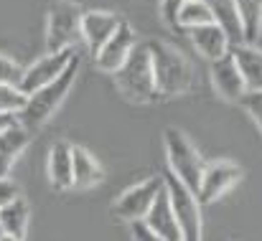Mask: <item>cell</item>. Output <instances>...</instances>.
Returning <instances> with one entry per match:
<instances>
[{
    "label": "cell",
    "mask_w": 262,
    "mask_h": 241,
    "mask_svg": "<svg viewBox=\"0 0 262 241\" xmlns=\"http://www.w3.org/2000/svg\"><path fill=\"white\" fill-rule=\"evenodd\" d=\"M145 43H148V51L153 59L158 99H176V97L191 94L196 89V71H193L191 59L171 41L150 38Z\"/></svg>",
    "instance_id": "cell-1"
},
{
    "label": "cell",
    "mask_w": 262,
    "mask_h": 241,
    "mask_svg": "<svg viewBox=\"0 0 262 241\" xmlns=\"http://www.w3.org/2000/svg\"><path fill=\"white\" fill-rule=\"evenodd\" d=\"M79 69H82V59H79V51L72 56L69 66L56 77L54 81H49L46 86H41L38 91L28 94L26 97V107L20 109V125L31 132V130H38L43 127L56 112L59 107L64 104V99L69 97V91L74 89V81L79 77Z\"/></svg>",
    "instance_id": "cell-2"
},
{
    "label": "cell",
    "mask_w": 262,
    "mask_h": 241,
    "mask_svg": "<svg viewBox=\"0 0 262 241\" xmlns=\"http://www.w3.org/2000/svg\"><path fill=\"white\" fill-rule=\"evenodd\" d=\"M117 91L133 102V104H150L158 99L156 91V74H153V59L148 51L145 41H138L135 49L130 51V56L125 59V64L112 74Z\"/></svg>",
    "instance_id": "cell-3"
},
{
    "label": "cell",
    "mask_w": 262,
    "mask_h": 241,
    "mask_svg": "<svg viewBox=\"0 0 262 241\" xmlns=\"http://www.w3.org/2000/svg\"><path fill=\"white\" fill-rule=\"evenodd\" d=\"M163 148H166L168 173L196 196L201 175H204V167H206V160L201 158V153L196 150L191 137L183 130H178V127H166L163 130Z\"/></svg>",
    "instance_id": "cell-4"
},
{
    "label": "cell",
    "mask_w": 262,
    "mask_h": 241,
    "mask_svg": "<svg viewBox=\"0 0 262 241\" xmlns=\"http://www.w3.org/2000/svg\"><path fill=\"white\" fill-rule=\"evenodd\" d=\"M82 8L72 0L51 3L46 13V51H69L82 41Z\"/></svg>",
    "instance_id": "cell-5"
},
{
    "label": "cell",
    "mask_w": 262,
    "mask_h": 241,
    "mask_svg": "<svg viewBox=\"0 0 262 241\" xmlns=\"http://www.w3.org/2000/svg\"><path fill=\"white\" fill-rule=\"evenodd\" d=\"M163 190V175H150L130 188H125L115 203L110 206V216L122 221V224H135L143 221L150 211V206L156 203L158 193Z\"/></svg>",
    "instance_id": "cell-6"
},
{
    "label": "cell",
    "mask_w": 262,
    "mask_h": 241,
    "mask_svg": "<svg viewBox=\"0 0 262 241\" xmlns=\"http://www.w3.org/2000/svg\"><path fill=\"white\" fill-rule=\"evenodd\" d=\"M166 183V193L173 208L176 224L181 229V241H201L204 239V219H201V203L196 201V196L181 185L171 173L163 175Z\"/></svg>",
    "instance_id": "cell-7"
},
{
    "label": "cell",
    "mask_w": 262,
    "mask_h": 241,
    "mask_svg": "<svg viewBox=\"0 0 262 241\" xmlns=\"http://www.w3.org/2000/svg\"><path fill=\"white\" fill-rule=\"evenodd\" d=\"M239 180H242V167L237 162L227 160V158L206 162L201 183H199V190H196V201L201 206H209V203L219 201L224 193H229Z\"/></svg>",
    "instance_id": "cell-8"
},
{
    "label": "cell",
    "mask_w": 262,
    "mask_h": 241,
    "mask_svg": "<svg viewBox=\"0 0 262 241\" xmlns=\"http://www.w3.org/2000/svg\"><path fill=\"white\" fill-rule=\"evenodd\" d=\"M135 43H138L135 28H133L127 20H122V23L117 26V31L107 38V43L94 54L97 69H99V71H107V74H115V71L125 64V59L130 56V51L135 49Z\"/></svg>",
    "instance_id": "cell-9"
},
{
    "label": "cell",
    "mask_w": 262,
    "mask_h": 241,
    "mask_svg": "<svg viewBox=\"0 0 262 241\" xmlns=\"http://www.w3.org/2000/svg\"><path fill=\"white\" fill-rule=\"evenodd\" d=\"M77 54V49H69V51H54V54H43L41 59H36L28 69H26V74H23V81H20V91L28 97V94H33V91H38L41 86H46L49 81H54L67 66H69V61H72V56Z\"/></svg>",
    "instance_id": "cell-10"
},
{
    "label": "cell",
    "mask_w": 262,
    "mask_h": 241,
    "mask_svg": "<svg viewBox=\"0 0 262 241\" xmlns=\"http://www.w3.org/2000/svg\"><path fill=\"white\" fill-rule=\"evenodd\" d=\"M209 79H211V86H214L216 97L224 99V102H229V104H237V102L245 97V91H247L245 79H242V74H239V69H237L232 54H227V56L211 61V66H209Z\"/></svg>",
    "instance_id": "cell-11"
},
{
    "label": "cell",
    "mask_w": 262,
    "mask_h": 241,
    "mask_svg": "<svg viewBox=\"0 0 262 241\" xmlns=\"http://www.w3.org/2000/svg\"><path fill=\"white\" fill-rule=\"evenodd\" d=\"M122 20H125L122 15L110 13V10H84L82 13V43L87 46L92 56L107 43V38L117 31Z\"/></svg>",
    "instance_id": "cell-12"
},
{
    "label": "cell",
    "mask_w": 262,
    "mask_h": 241,
    "mask_svg": "<svg viewBox=\"0 0 262 241\" xmlns=\"http://www.w3.org/2000/svg\"><path fill=\"white\" fill-rule=\"evenodd\" d=\"M186 33H188V38H191L193 49H196L206 61H216V59L227 56V54H229V49H232V43H229L227 33H224L216 23L196 26V28H188Z\"/></svg>",
    "instance_id": "cell-13"
},
{
    "label": "cell",
    "mask_w": 262,
    "mask_h": 241,
    "mask_svg": "<svg viewBox=\"0 0 262 241\" xmlns=\"http://www.w3.org/2000/svg\"><path fill=\"white\" fill-rule=\"evenodd\" d=\"M46 173H49V183L56 190H69L74 188V162H72V142L67 140H56L49 150V160H46Z\"/></svg>",
    "instance_id": "cell-14"
},
{
    "label": "cell",
    "mask_w": 262,
    "mask_h": 241,
    "mask_svg": "<svg viewBox=\"0 0 262 241\" xmlns=\"http://www.w3.org/2000/svg\"><path fill=\"white\" fill-rule=\"evenodd\" d=\"M143 224L161 239L166 241H181V229L176 224L173 208H171V201H168V193H166V183H163V190L158 193L156 203L150 206L148 216L143 219Z\"/></svg>",
    "instance_id": "cell-15"
},
{
    "label": "cell",
    "mask_w": 262,
    "mask_h": 241,
    "mask_svg": "<svg viewBox=\"0 0 262 241\" xmlns=\"http://www.w3.org/2000/svg\"><path fill=\"white\" fill-rule=\"evenodd\" d=\"M234 64L245 79L247 91H262V51L255 43H237L229 49Z\"/></svg>",
    "instance_id": "cell-16"
},
{
    "label": "cell",
    "mask_w": 262,
    "mask_h": 241,
    "mask_svg": "<svg viewBox=\"0 0 262 241\" xmlns=\"http://www.w3.org/2000/svg\"><path fill=\"white\" fill-rule=\"evenodd\" d=\"M72 162H74V188L77 190H89L97 188L104 180V167L87 148L72 145Z\"/></svg>",
    "instance_id": "cell-17"
},
{
    "label": "cell",
    "mask_w": 262,
    "mask_h": 241,
    "mask_svg": "<svg viewBox=\"0 0 262 241\" xmlns=\"http://www.w3.org/2000/svg\"><path fill=\"white\" fill-rule=\"evenodd\" d=\"M28 142H31V132L23 125L10 127L0 135V178H10L13 165L26 153Z\"/></svg>",
    "instance_id": "cell-18"
},
{
    "label": "cell",
    "mask_w": 262,
    "mask_h": 241,
    "mask_svg": "<svg viewBox=\"0 0 262 241\" xmlns=\"http://www.w3.org/2000/svg\"><path fill=\"white\" fill-rule=\"evenodd\" d=\"M201 3L209 8L214 23L227 33V38H229L232 46L245 43L242 23H239V15H237V5H234V0H201Z\"/></svg>",
    "instance_id": "cell-19"
},
{
    "label": "cell",
    "mask_w": 262,
    "mask_h": 241,
    "mask_svg": "<svg viewBox=\"0 0 262 241\" xmlns=\"http://www.w3.org/2000/svg\"><path fill=\"white\" fill-rule=\"evenodd\" d=\"M28 224H31V206H28V201L23 196H18L15 201H10L8 206L0 208V226H3L5 236L26 241Z\"/></svg>",
    "instance_id": "cell-20"
},
{
    "label": "cell",
    "mask_w": 262,
    "mask_h": 241,
    "mask_svg": "<svg viewBox=\"0 0 262 241\" xmlns=\"http://www.w3.org/2000/svg\"><path fill=\"white\" fill-rule=\"evenodd\" d=\"M245 43H255L262 33V0H234Z\"/></svg>",
    "instance_id": "cell-21"
},
{
    "label": "cell",
    "mask_w": 262,
    "mask_h": 241,
    "mask_svg": "<svg viewBox=\"0 0 262 241\" xmlns=\"http://www.w3.org/2000/svg\"><path fill=\"white\" fill-rule=\"evenodd\" d=\"M206 23H214L209 8L201 3V0H186L176 15V26L178 31H188V28H196V26H206Z\"/></svg>",
    "instance_id": "cell-22"
},
{
    "label": "cell",
    "mask_w": 262,
    "mask_h": 241,
    "mask_svg": "<svg viewBox=\"0 0 262 241\" xmlns=\"http://www.w3.org/2000/svg\"><path fill=\"white\" fill-rule=\"evenodd\" d=\"M23 74H26V69H23L15 59L0 54V86H13V89H18L20 81H23Z\"/></svg>",
    "instance_id": "cell-23"
},
{
    "label": "cell",
    "mask_w": 262,
    "mask_h": 241,
    "mask_svg": "<svg viewBox=\"0 0 262 241\" xmlns=\"http://www.w3.org/2000/svg\"><path fill=\"white\" fill-rule=\"evenodd\" d=\"M26 107V94L13 86H0V114H20Z\"/></svg>",
    "instance_id": "cell-24"
},
{
    "label": "cell",
    "mask_w": 262,
    "mask_h": 241,
    "mask_svg": "<svg viewBox=\"0 0 262 241\" xmlns=\"http://www.w3.org/2000/svg\"><path fill=\"white\" fill-rule=\"evenodd\" d=\"M257 125V130L262 132V91H245V97L237 102Z\"/></svg>",
    "instance_id": "cell-25"
},
{
    "label": "cell",
    "mask_w": 262,
    "mask_h": 241,
    "mask_svg": "<svg viewBox=\"0 0 262 241\" xmlns=\"http://www.w3.org/2000/svg\"><path fill=\"white\" fill-rule=\"evenodd\" d=\"M183 3H186V0H161V18H163V23H166L168 28H173V31H178L176 15H178V10H181Z\"/></svg>",
    "instance_id": "cell-26"
},
{
    "label": "cell",
    "mask_w": 262,
    "mask_h": 241,
    "mask_svg": "<svg viewBox=\"0 0 262 241\" xmlns=\"http://www.w3.org/2000/svg\"><path fill=\"white\" fill-rule=\"evenodd\" d=\"M18 196H20L18 183H15V180H10V178H0V208H3V206H8L10 201H15Z\"/></svg>",
    "instance_id": "cell-27"
},
{
    "label": "cell",
    "mask_w": 262,
    "mask_h": 241,
    "mask_svg": "<svg viewBox=\"0 0 262 241\" xmlns=\"http://www.w3.org/2000/svg\"><path fill=\"white\" fill-rule=\"evenodd\" d=\"M130 236H133V241H166V239H161V236H156L143 221L130 224Z\"/></svg>",
    "instance_id": "cell-28"
},
{
    "label": "cell",
    "mask_w": 262,
    "mask_h": 241,
    "mask_svg": "<svg viewBox=\"0 0 262 241\" xmlns=\"http://www.w3.org/2000/svg\"><path fill=\"white\" fill-rule=\"evenodd\" d=\"M20 125V117L18 114H0V135L5 132V130H10V127H18Z\"/></svg>",
    "instance_id": "cell-29"
},
{
    "label": "cell",
    "mask_w": 262,
    "mask_h": 241,
    "mask_svg": "<svg viewBox=\"0 0 262 241\" xmlns=\"http://www.w3.org/2000/svg\"><path fill=\"white\" fill-rule=\"evenodd\" d=\"M255 46H257V49H260V51H262V33H260V38L255 41Z\"/></svg>",
    "instance_id": "cell-30"
},
{
    "label": "cell",
    "mask_w": 262,
    "mask_h": 241,
    "mask_svg": "<svg viewBox=\"0 0 262 241\" xmlns=\"http://www.w3.org/2000/svg\"><path fill=\"white\" fill-rule=\"evenodd\" d=\"M0 241H18V239H13V236H3Z\"/></svg>",
    "instance_id": "cell-31"
},
{
    "label": "cell",
    "mask_w": 262,
    "mask_h": 241,
    "mask_svg": "<svg viewBox=\"0 0 262 241\" xmlns=\"http://www.w3.org/2000/svg\"><path fill=\"white\" fill-rule=\"evenodd\" d=\"M3 236H5V231H3V226H0V239H3Z\"/></svg>",
    "instance_id": "cell-32"
}]
</instances>
